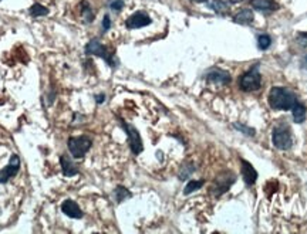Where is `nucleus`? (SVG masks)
<instances>
[{"mask_svg":"<svg viewBox=\"0 0 307 234\" xmlns=\"http://www.w3.org/2000/svg\"><path fill=\"white\" fill-rule=\"evenodd\" d=\"M271 46V37L269 34H260L257 37V47L260 50H267Z\"/></svg>","mask_w":307,"mask_h":234,"instance_id":"nucleus-22","label":"nucleus"},{"mask_svg":"<svg viewBox=\"0 0 307 234\" xmlns=\"http://www.w3.org/2000/svg\"><path fill=\"white\" fill-rule=\"evenodd\" d=\"M241 165H242V177L245 183L248 186H253L257 180V172L253 168V165L245 159H241Z\"/></svg>","mask_w":307,"mask_h":234,"instance_id":"nucleus-11","label":"nucleus"},{"mask_svg":"<svg viewBox=\"0 0 307 234\" xmlns=\"http://www.w3.org/2000/svg\"><path fill=\"white\" fill-rule=\"evenodd\" d=\"M110 7L114 10V12H120L122 7H124V0H113L110 3Z\"/></svg>","mask_w":307,"mask_h":234,"instance_id":"nucleus-25","label":"nucleus"},{"mask_svg":"<svg viewBox=\"0 0 307 234\" xmlns=\"http://www.w3.org/2000/svg\"><path fill=\"white\" fill-rule=\"evenodd\" d=\"M233 128L237 129V131H241V132L246 135V136H255V135H256V129H253V128L250 127H246V125H243V124H237V122H235V124H233Z\"/></svg>","mask_w":307,"mask_h":234,"instance_id":"nucleus-23","label":"nucleus"},{"mask_svg":"<svg viewBox=\"0 0 307 234\" xmlns=\"http://www.w3.org/2000/svg\"><path fill=\"white\" fill-rule=\"evenodd\" d=\"M293 112V120L296 124H301L306 120V106L303 105L301 102H297L296 105L292 108Z\"/></svg>","mask_w":307,"mask_h":234,"instance_id":"nucleus-17","label":"nucleus"},{"mask_svg":"<svg viewBox=\"0 0 307 234\" xmlns=\"http://www.w3.org/2000/svg\"><path fill=\"white\" fill-rule=\"evenodd\" d=\"M61 212L64 213L65 216L72 217V219H81L84 216V213L80 209V206L73 200H64L61 203Z\"/></svg>","mask_w":307,"mask_h":234,"instance_id":"nucleus-12","label":"nucleus"},{"mask_svg":"<svg viewBox=\"0 0 307 234\" xmlns=\"http://www.w3.org/2000/svg\"><path fill=\"white\" fill-rule=\"evenodd\" d=\"M95 101H97V104H103V102L106 101V95H104V94L95 95Z\"/></svg>","mask_w":307,"mask_h":234,"instance_id":"nucleus-27","label":"nucleus"},{"mask_svg":"<svg viewBox=\"0 0 307 234\" xmlns=\"http://www.w3.org/2000/svg\"><path fill=\"white\" fill-rule=\"evenodd\" d=\"M271 141H273V145L280 150H287L292 148L293 138L289 128L283 127V125L275 128L273 134H271Z\"/></svg>","mask_w":307,"mask_h":234,"instance_id":"nucleus-5","label":"nucleus"},{"mask_svg":"<svg viewBox=\"0 0 307 234\" xmlns=\"http://www.w3.org/2000/svg\"><path fill=\"white\" fill-rule=\"evenodd\" d=\"M239 87L242 91L250 92L257 91L262 87V74L259 72V65H255L253 68L246 71L239 80Z\"/></svg>","mask_w":307,"mask_h":234,"instance_id":"nucleus-4","label":"nucleus"},{"mask_svg":"<svg viewBox=\"0 0 307 234\" xmlns=\"http://www.w3.org/2000/svg\"><path fill=\"white\" fill-rule=\"evenodd\" d=\"M301 64H303V67H304V68H307V56L303 58V63Z\"/></svg>","mask_w":307,"mask_h":234,"instance_id":"nucleus-29","label":"nucleus"},{"mask_svg":"<svg viewBox=\"0 0 307 234\" xmlns=\"http://www.w3.org/2000/svg\"><path fill=\"white\" fill-rule=\"evenodd\" d=\"M203 183H205L203 180H189L185 186V189H184V194H191L195 190H199Z\"/></svg>","mask_w":307,"mask_h":234,"instance_id":"nucleus-20","label":"nucleus"},{"mask_svg":"<svg viewBox=\"0 0 307 234\" xmlns=\"http://www.w3.org/2000/svg\"><path fill=\"white\" fill-rule=\"evenodd\" d=\"M297 102V95L285 87H273L269 92V105L275 111H289Z\"/></svg>","mask_w":307,"mask_h":234,"instance_id":"nucleus-1","label":"nucleus"},{"mask_svg":"<svg viewBox=\"0 0 307 234\" xmlns=\"http://www.w3.org/2000/svg\"><path fill=\"white\" fill-rule=\"evenodd\" d=\"M151 23H152V19L145 12H135V13L131 14L128 19H127L125 26L129 30H134V28H141L145 27V26H150Z\"/></svg>","mask_w":307,"mask_h":234,"instance_id":"nucleus-10","label":"nucleus"},{"mask_svg":"<svg viewBox=\"0 0 307 234\" xmlns=\"http://www.w3.org/2000/svg\"><path fill=\"white\" fill-rule=\"evenodd\" d=\"M205 80L218 85H228L230 84L232 77H230L229 71L222 70V68H218V67H212L205 72Z\"/></svg>","mask_w":307,"mask_h":234,"instance_id":"nucleus-8","label":"nucleus"},{"mask_svg":"<svg viewBox=\"0 0 307 234\" xmlns=\"http://www.w3.org/2000/svg\"><path fill=\"white\" fill-rule=\"evenodd\" d=\"M299 38L300 40H304V44H307V33H301V34L299 35Z\"/></svg>","mask_w":307,"mask_h":234,"instance_id":"nucleus-28","label":"nucleus"},{"mask_svg":"<svg viewBox=\"0 0 307 234\" xmlns=\"http://www.w3.org/2000/svg\"><path fill=\"white\" fill-rule=\"evenodd\" d=\"M193 170H195V168H193L192 163H188V165H185V166H182V169H181V172H179V179H181V180L188 179V177L193 173Z\"/></svg>","mask_w":307,"mask_h":234,"instance_id":"nucleus-24","label":"nucleus"},{"mask_svg":"<svg viewBox=\"0 0 307 234\" xmlns=\"http://www.w3.org/2000/svg\"><path fill=\"white\" fill-rule=\"evenodd\" d=\"M250 5L255 10L263 12V13L275 12L279 9V5L275 0H250Z\"/></svg>","mask_w":307,"mask_h":234,"instance_id":"nucleus-13","label":"nucleus"},{"mask_svg":"<svg viewBox=\"0 0 307 234\" xmlns=\"http://www.w3.org/2000/svg\"><path fill=\"white\" fill-rule=\"evenodd\" d=\"M233 182H235V175L230 173V172H225V173H222L221 176L216 177L211 190H212L215 196H222L223 193H226L229 190V187L233 184Z\"/></svg>","mask_w":307,"mask_h":234,"instance_id":"nucleus-7","label":"nucleus"},{"mask_svg":"<svg viewBox=\"0 0 307 234\" xmlns=\"http://www.w3.org/2000/svg\"><path fill=\"white\" fill-rule=\"evenodd\" d=\"M19 170H20V158L17 155H12L8 166L0 170V183L9 182L12 177H15L19 173Z\"/></svg>","mask_w":307,"mask_h":234,"instance_id":"nucleus-9","label":"nucleus"},{"mask_svg":"<svg viewBox=\"0 0 307 234\" xmlns=\"http://www.w3.org/2000/svg\"><path fill=\"white\" fill-rule=\"evenodd\" d=\"M84 51H86L87 56H97L100 57V58H103V60H104L110 67H113V68L118 67V60H117L114 53L108 49V47H106L98 38L90 40L88 44L86 46Z\"/></svg>","mask_w":307,"mask_h":234,"instance_id":"nucleus-2","label":"nucleus"},{"mask_svg":"<svg viewBox=\"0 0 307 234\" xmlns=\"http://www.w3.org/2000/svg\"><path fill=\"white\" fill-rule=\"evenodd\" d=\"M80 13H81V17H83V20L86 21V23H93L94 21L95 14H94L90 3L86 2V0H83V2L80 3Z\"/></svg>","mask_w":307,"mask_h":234,"instance_id":"nucleus-16","label":"nucleus"},{"mask_svg":"<svg viewBox=\"0 0 307 234\" xmlns=\"http://www.w3.org/2000/svg\"><path fill=\"white\" fill-rule=\"evenodd\" d=\"M60 165H61V169H63V175L67 177L76 176L79 173L77 166L73 163V161L67 155L60 156Z\"/></svg>","mask_w":307,"mask_h":234,"instance_id":"nucleus-14","label":"nucleus"},{"mask_svg":"<svg viewBox=\"0 0 307 234\" xmlns=\"http://www.w3.org/2000/svg\"><path fill=\"white\" fill-rule=\"evenodd\" d=\"M115 194V200H117V203H122L124 200H127L132 196V193L128 190V189H125L124 186H117L114 190Z\"/></svg>","mask_w":307,"mask_h":234,"instance_id":"nucleus-18","label":"nucleus"},{"mask_svg":"<svg viewBox=\"0 0 307 234\" xmlns=\"http://www.w3.org/2000/svg\"><path fill=\"white\" fill-rule=\"evenodd\" d=\"M91 145H93V141L86 136V135H81V136H72L69 138L67 141V146H69V150L73 155V158L76 159H83L86 153L91 149Z\"/></svg>","mask_w":307,"mask_h":234,"instance_id":"nucleus-3","label":"nucleus"},{"mask_svg":"<svg viewBox=\"0 0 307 234\" xmlns=\"http://www.w3.org/2000/svg\"><path fill=\"white\" fill-rule=\"evenodd\" d=\"M209 7H211L212 10H215V12H218V13H225L229 9V3L222 2V0H214V2L209 3Z\"/></svg>","mask_w":307,"mask_h":234,"instance_id":"nucleus-21","label":"nucleus"},{"mask_svg":"<svg viewBox=\"0 0 307 234\" xmlns=\"http://www.w3.org/2000/svg\"><path fill=\"white\" fill-rule=\"evenodd\" d=\"M110 27H111V20H110V16L106 14L104 19H103V30L107 31V30H110Z\"/></svg>","mask_w":307,"mask_h":234,"instance_id":"nucleus-26","label":"nucleus"},{"mask_svg":"<svg viewBox=\"0 0 307 234\" xmlns=\"http://www.w3.org/2000/svg\"><path fill=\"white\" fill-rule=\"evenodd\" d=\"M191 2H195V3H205L208 0H191Z\"/></svg>","mask_w":307,"mask_h":234,"instance_id":"nucleus-30","label":"nucleus"},{"mask_svg":"<svg viewBox=\"0 0 307 234\" xmlns=\"http://www.w3.org/2000/svg\"><path fill=\"white\" fill-rule=\"evenodd\" d=\"M30 14H31L33 17L47 16V14H49V9L44 7L43 5H40V3H35L33 6L30 7Z\"/></svg>","mask_w":307,"mask_h":234,"instance_id":"nucleus-19","label":"nucleus"},{"mask_svg":"<svg viewBox=\"0 0 307 234\" xmlns=\"http://www.w3.org/2000/svg\"><path fill=\"white\" fill-rule=\"evenodd\" d=\"M120 124H121L122 129L127 132L129 148H131V150H132V153H134V155H140V153L143 152L144 145H143V139H141V136H140V132H138V129H137L134 125H131V124H128V122H125V121L122 120H120Z\"/></svg>","mask_w":307,"mask_h":234,"instance_id":"nucleus-6","label":"nucleus"},{"mask_svg":"<svg viewBox=\"0 0 307 234\" xmlns=\"http://www.w3.org/2000/svg\"><path fill=\"white\" fill-rule=\"evenodd\" d=\"M253 19H255V16L249 9H243L233 16V20L237 24H250V23H253Z\"/></svg>","mask_w":307,"mask_h":234,"instance_id":"nucleus-15","label":"nucleus"}]
</instances>
